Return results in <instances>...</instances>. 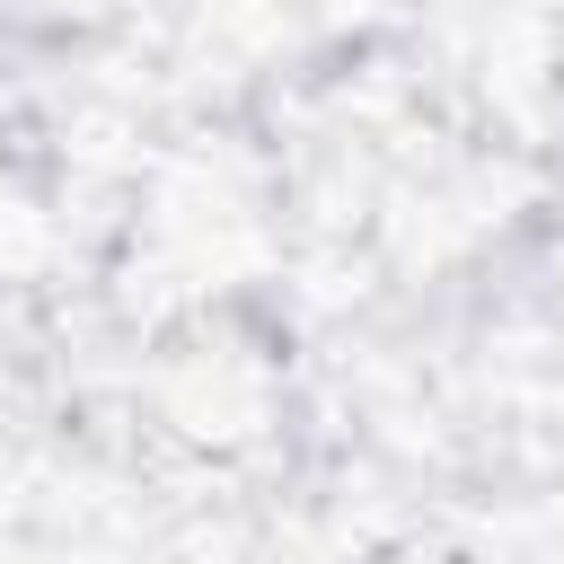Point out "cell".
Returning a JSON list of instances; mask_svg holds the SVG:
<instances>
[]
</instances>
